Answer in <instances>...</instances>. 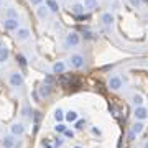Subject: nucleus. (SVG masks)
Segmentation results:
<instances>
[{
    "mask_svg": "<svg viewBox=\"0 0 148 148\" xmlns=\"http://www.w3.org/2000/svg\"><path fill=\"white\" fill-rule=\"evenodd\" d=\"M79 43H81V36H79L77 32H69L68 35H66V38H64V45L68 48L79 46Z\"/></svg>",
    "mask_w": 148,
    "mask_h": 148,
    "instance_id": "obj_1",
    "label": "nucleus"
},
{
    "mask_svg": "<svg viewBox=\"0 0 148 148\" xmlns=\"http://www.w3.org/2000/svg\"><path fill=\"white\" fill-rule=\"evenodd\" d=\"M8 82H10L12 87H21V86H23V82H25V79H23V74L18 73V71L10 73V76H8Z\"/></svg>",
    "mask_w": 148,
    "mask_h": 148,
    "instance_id": "obj_2",
    "label": "nucleus"
},
{
    "mask_svg": "<svg viewBox=\"0 0 148 148\" xmlns=\"http://www.w3.org/2000/svg\"><path fill=\"white\" fill-rule=\"evenodd\" d=\"M2 27H3V30H7V32H16V30L20 28V21H18V18H3Z\"/></svg>",
    "mask_w": 148,
    "mask_h": 148,
    "instance_id": "obj_3",
    "label": "nucleus"
},
{
    "mask_svg": "<svg viewBox=\"0 0 148 148\" xmlns=\"http://www.w3.org/2000/svg\"><path fill=\"white\" fill-rule=\"evenodd\" d=\"M69 61V64L73 66L74 69H81L82 66H84V56L82 54H79V53H74V54H71V58L68 59Z\"/></svg>",
    "mask_w": 148,
    "mask_h": 148,
    "instance_id": "obj_4",
    "label": "nucleus"
},
{
    "mask_svg": "<svg viewBox=\"0 0 148 148\" xmlns=\"http://www.w3.org/2000/svg\"><path fill=\"white\" fill-rule=\"evenodd\" d=\"M30 36H32V32H30L27 27H20L15 32V40H16V41H20V43L21 41H27Z\"/></svg>",
    "mask_w": 148,
    "mask_h": 148,
    "instance_id": "obj_5",
    "label": "nucleus"
},
{
    "mask_svg": "<svg viewBox=\"0 0 148 148\" xmlns=\"http://www.w3.org/2000/svg\"><path fill=\"white\" fill-rule=\"evenodd\" d=\"M122 86H123V81H122V77L119 74H114V76L109 77V87H110L112 90H119Z\"/></svg>",
    "mask_w": 148,
    "mask_h": 148,
    "instance_id": "obj_6",
    "label": "nucleus"
},
{
    "mask_svg": "<svg viewBox=\"0 0 148 148\" xmlns=\"http://www.w3.org/2000/svg\"><path fill=\"white\" fill-rule=\"evenodd\" d=\"M133 117H135V120L138 122H143V120H147L148 119V109L147 107H135V112H133Z\"/></svg>",
    "mask_w": 148,
    "mask_h": 148,
    "instance_id": "obj_7",
    "label": "nucleus"
},
{
    "mask_svg": "<svg viewBox=\"0 0 148 148\" xmlns=\"http://www.w3.org/2000/svg\"><path fill=\"white\" fill-rule=\"evenodd\" d=\"M10 133L13 135V137H21V135L25 133V125H23L21 122H15V123H12Z\"/></svg>",
    "mask_w": 148,
    "mask_h": 148,
    "instance_id": "obj_8",
    "label": "nucleus"
},
{
    "mask_svg": "<svg viewBox=\"0 0 148 148\" xmlns=\"http://www.w3.org/2000/svg\"><path fill=\"white\" fill-rule=\"evenodd\" d=\"M101 21H102V25H104V27L110 28L112 25H114V21H115V16H114V13H110V12H106V13H102Z\"/></svg>",
    "mask_w": 148,
    "mask_h": 148,
    "instance_id": "obj_9",
    "label": "nucleus"
},
{
    "mask_svg": "<svg viewBox=\"0 0 148 148\" xmlns=\"http://www.w3.org/2000/svg\"><path fill=\"white\" fill-rule=\"evenodd\" d=\"M36 16L40 18V20H46L48 16H49V10H48V7L46 5H38Z\"/></svg>",
    "mask_w": 148,
    "mask_h": 148,
    "instance_id": "obj_10",
    "label": "nucleus"
},
{
    "mask_svg": "<svg viewBox=\"0 0 148 148\" xmlns=\"http://www.w3.org/2000/svg\"><path fill=\"white\" fill-rule=\"evenodd\" d=\"M38 95L41 97V99H48L49 95H51V86L49 84H43L40 89H38Z\"/></svg>",
    "mask_w": 148,
    "mask_h": 148,
    "instance_id": "obj_11",
    "label": "nucleus"
},
{
    "mask_svg": "<svg viewBox=\"0 0 148 148\" xmlns=\"http://www.w3.org/2000/svg\"><path fill=\"white\" fill-rule=\"evenodd\" d=\"M143 130H145V125H143L142 122L137 120V122L132 125V128H130V133H133L135 137H138V135H142V133H143Z\"/></svg>",
    "mask_w": 148,
    "mask_h": 148,
    "instance_id": "obj_12",
    "label": "nucleus"
},
{
    "mask_svg": "<svg viewBox=\"0 0 148 148\" xmlns=\"http://www.w3.org/2000/svg\"><path fill=\"white\" fill-rule=\"evenodd\" d=\"M2 147L3 148H13L15 147V137L13 135H5L3 137V140H2Z\"/></svg>",
    "mask_w": 148,
    "mask_h": 148,
    "instance_id": "obj_13",
    "label": "nucleus"
},
{
    "mask_svg": "<svg viewBox=\"0 0 148 148\" xmlns=\"http://www.w3.org/2000/svg\"><path fill=\"white\" fill-rule=\"evenodd\" d=\"M77 119H79V114H77L76 110H68L66 114H64V120L69 122V123H74Z\"/></svg>",
    "mask_w": 148,
    "mask_h": 148,
    "instance_id": "obj_14",
    "label": "nucleus"
},
{
    "mask_svg": "<svg viewBox=\"0 0 148 148\" xmlns=\"http://www.w3.org/2000/svg\"><path fill=\"white\" fill-rule=\"evenodd\" d=\"M46 7H48V10H49V13H58L59 12L58 0H46Z\"/></svg>",
    "mask_w": 148,
    "mask_h": 148,
    "instance_id": "obj_15",
    "label": "nucleus"
},
{
    "mask_svg": "<svg viewBox=\"0 0 148 148\" xmlns=\"http://www.w3.org/2000/svg\"><path fill=\"white\" fill-rule=\"evenodd\" d=\"M86 10H97L99 8V0H84L82 2Z\"/></svg>",
    "mask_w": 148,
    "mask_h": 148,
    "instance_id": "obj_16",
    "label": "nucleus"
},
{
    "mask_svg": "<svg viewBox=\"0 0 148 148\" xmlns=\"http://www.w3.org/2000/svg\"><path fill=\"white\" fill-rule=\"evenodd\" d=\"M51 69H53L54 74H63L64 71H66V64H64V61H56Z\"/></svg>",
    "mask_w": 148,
    "mask_h": 148,
    "instance_id": "obj_17",
    "label": "nucleus"
},
{
    "mask_svg": "<svg viewBox=\"0 0 148 148\" xmlns=\"http://www.w3.org/2000/svg\"><path fill=\"white\" fill-rule=\"evenodd\" d=\"M84 10H86V8H84V5H82V2H76V3L71 5V12L76 13V15H82Z\"/></svg>",
    "mask_w": 148,
    "mask_h": 148,
    "instance_id": "obj_18",
    "label": "nucleus"
},
{
    "mask_svg": "<svg viewBox=\"0 0 148 148\" xmlns=\"http://www.w3.org/2000/svg\"><path fill=\"white\" fill-rule=\"evenodd\" d=\"M8 56H10V49H8L7 46H2V48H0V64L7 63Z\"/></svg>",
    "mask_w": 148,
    "mask_h": 148,
    "instance_id": "obj_19",
    "label": "nucleus"
},
{
    "mask_svg": "<svg viewBox=\"0 0 148 148\" xmlns=\"http://www.w3.org/2000/svg\"><path fill=\"white\" fill-rule=\"evenodd\" d=\"M130 101H132V104H133L135 107L143 106V102H145V101H143V97H142L140 94H133L132 97H130Z\"/></svg>",
    "mask_w": 148,
    "mask_h": 148,
    "instance_id": "obj_20",
    "label": "nucleus"
},
{
    "mask_svg": "<svg viewBox=\"0 0 148 148\" xmlns=\"http://www.w3.org/2000/svg\"><path fill=\"white\" fill-rule=\"evenodd\" d=\"M53 117H54V120L58 122V123H61V122L64 120V112H63V109H56Z\"/></svg>",
    "mask_w": 148,
    "mask_h": 148,
    "instance_id": "obj_21",
    "label": "nucleus"
},
{
    "mask_svg": "<svg viewBox=\"0 0 148 148\" xmlns=\"http://www.w3.org/2000/svg\"><path fill=\"white\" fill-rule=\"evenodd\" d=\"M5 18H18V12L13 10V8H8L7 10V16Z\"/></svg>",
    "mask_w": 148,
    "mask_h": 148,
    "instance_id": "obj_22",
    "label": "nucleus"
},
{
    "mask_svg": "<svg viewBox=\"0 0 148 148\" xmlns=\"http://www.w3.org/2000/svg\"><path fill=\"white\" fill-rule=\"evenodd\" d=\"M66 125H64V123H58V125H56V127H54V132L56 133H64V130H66Z\"/></svg>",
    "mask_w": 148,
    "mask_h": 148,
    "instance_id": "obj_23",
    "label": "nucleus"
},
{
    "mask_svg": "<svg viewBox=\"0 0 148 148\" xmlns=\"http://www.w3.org/2000/svg\"><path fill=\"white\" fill-rule=\"evenodd\" d=\"M74 123H76V128H77V130H82V128L86 127V120H81V119H77Z\"/></svg>",
    "mask_w": 148,
    "mask_h": 148,
    "instance_id": "obj_24",
    "label": "nucleus"
},
{
    "mask_svg": "<svg viewBox=\"0 0 148 148\" xmlns=\"http://www.w3.org/2000/svg\"><path fill=\"white\" fill-rule=\"evenodd\" d=\"M16 61H18L21 66H27V58H25L23 54H18V56H16Z\"/></svg>",
    "mask_w": 148,
    "mask_h": 148,
    "instance_id": "obj_25",
    "label": "nucleus"
},
{
    "mask_svg": "<svg viewBox=\"0 0 148 148\" xmlns=\"http://www.w3.org/2000/svg\"><path fill=\"white\" fill-rule=\"evenodd\" d=\"M64 137L66 138H74V132L73 130H71V128H66V130H64V133H63Z\"/></svg>",
    "mask_w": 148,
    "mask_h": 148,
    "instance_id": "obj_26",
    "label": "nucleus"
},
{
    "mask_svg": "<svg viewBox=\"0 0 148 148\" xmlns=\"http://www.w3.org/2000/svg\"><path fill=\"white\" fill-rule=\"evenodd\" d=\"M128 3L132 7H135V8H138V7L142 5V0H128Z\"/></svg>",
    "mask_w": 148,
    "mask_h": 148,
    "instance_id": "obj_27",
    "label": "nucleus"
},
{
    "mask_svg": "<svg viewBox=\"0 0 148 148\" xmlns=\"http://www.w3.org/2000/svg\"><path fill=\"white\" fill-rule=\"evenodd\" d=\"M30 2H32V5H41V3H43V0H30Z\"/></svg>",
    "mask_w": 148,
    "mask_h": 148,
    "instance_id": "obj_28",
    "label": "nucleus"
},
{
    "mask_svg": "<svg viewBox=\"0 0 148 148\" xmlns=\"http://www.w3.org/2000/svg\"><path fill=\"white\" fill-rule=\"evenodd\" d=\"M61 145H63V140H61V138H58V140L54 142V147H56V148H59Z\"/></svg>",
    "mask_w": 148,
    "mask_h": 148,
    "instance_id": "obj_29",
    "label": "nucleus"
},
{
    "mask_svg": "<svg viewBox=\"0 0 148 148\" xmlns=\"http://www.w3.org/2000/svg\"><path fill=\"white\" fill-rule=\"evenodd\" d=\"M90 132H92V133H94V135H101V130H99V128H92V130H90Z\"/></svg>",
    "mask_w": 148,
    "mask_h": 148,
    "instance_id": "obj_30",
    "label": "nucleus"
},
{
    "mask_svg": "<svg viewBox=\"0 0 148 148\" xmlns=\"http://www.w3.org/2000/svg\"><path fill=\"white\" fill-rule=\"evenodd\" d=\"M142 148H148V140H147V142H145V143L142 145Z\"/></svg>",
    "mask_w": 148,
    "mask_h": 148,
    "instance_id": "obj_31",
    "label": "nucleus"
},
{
    "mask_svg": "<svg viewBox=\"0 0 148 148\" xmlns=\"http://www.w3.org/2000/svg\"><path fill=\"white\" fill-rule=\"evenodd\" d=\"M142 3H145V5H148V0H142Z\"/></svg>",
    "mask_w": 148,
    "mask_h": 148,
    "instance_id": "obj_32",
    "label": "nucleus"
},
{
    "mask_svg": "<svg viewBox=\"0 0 148 148\" xmlns=\"http://www.w3.org/2000/svg\"><path fill=\"white\" fill-rule=\"evenodd\" d=\"M2 46H3V45H2V41H0V48H2Z\"/></svg>",
    "mask_w": 148,
    "mask_h": 148,
    "instance_id": "obj_33",
    "label": "nucleus"
},
{
    "mask_svg": "<svg viewBox=\"0 0 148 148\" xmlns=\"http://www.w3.org/2000/svg\"><path fill=\"white\" fill-rule=\"evenodd\" d=\"M74 148H82V147H74Z\"/></svg>",
    "mask_w": 148,
    "mask_h": 148,
    "instance_id": "obj_34",
    "label": "nucleus"
}]
</instances>
